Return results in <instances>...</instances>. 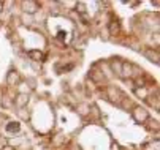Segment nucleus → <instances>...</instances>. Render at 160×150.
I'll return each mask as SVG.
<instances>
[{
	"mask_svg": "<svg viewBox=\"0 0 160 150\" xmlns=\"http://www.w3.org/2000/svg\"><path fill=\"white\" fill-rule=\"evenodd\" d=\"M7 133H18L21 130V123L19 122H10L7 126H5Z\"/></svg>",
	"mask_w": 160,
	"mask_h": 150,
	"instance_id": "obj_2",
	"label": "nucleus"
},
{
	"mask_svg": "<svg viewBox=\"0 0 160 150\" xmlns=\"http://www.w3.org/2000/svg\"><path fill=\"white\" fill-rule=\"evenodd\" d=\"M29 57L33 59V60H41L43 59V54L40 51H29Z\"/></svg>",
	"mask_w": 160,
	"mask_h": 150,
	"instance_id": "obj_5",
	"label": "nucleus"
},
{
	"mask_svg": "<svg viewBox=\"0 0 160 150\" xmlns=\"http://www.w3.org/2000/svg\"><path fill=\"white\" fill-rule=\"evenodd\" d=\"M135 92H136V95H138V96H146V95H148L144 89H143V90H140V89H136Z\"/></svg>",
	"mask_w": 160,
	"mask_h": 150,
	"instance_id": "obj_7",
	"label": "nucleus"
},
{
	"mask_svg": "<svg viewBox=\"0 0 160 150\" xmlns=\"http://www.w3.org/2000/svg\"><path fill=\"white\" fill-rule=\"evenodd\" d=\"M27 101H29V96H27L26 93H21V95L16 98V104L19 106V108H22L24 104H27Z\"/></svg>",
	"mask_w": 160,
	"mask_h": 150,
	"instance_id": "obj_3",
	"label": "nucleus"
},
{
	"mask_svg": "<svg viewBox=\"0 0 160 150\" xmlns=\"http://www.w3.org/2000/svg\"><path fill=\"white\" fill-rule=\"evenodd\" d=\"M133 117L138 120V122H143V120L148 119V112H146V109H143V108H135Z\"/></svg>",
	"mask_w": 160,
	"mask_h": 150,
	"instance_id": "obj_1",
	"label": "nucleus"
},
{
	"mask_svg": "<svg viewBox=\"0 0 160 150\" xmlns=\"http://www.w3.org/2000/svg\"><path fill=\"white\" fill-rule=\"evenodd\" d=\"M3 150H14L13 147H3Z\"/></svg>",
	"mask_w": 160,
	"mask_h": 150,
	"instance_id": "obj_8",
	"label": "nucleus"
},
{
	"mask_svg": "<svg viewBox=\"0 0 160 150\" xmlns=\"http://www.w3.org/2000/svg\"><path fill=\"white\" fill-rule=\"evenodd\" d=\"M13 81H14V82H18V81H19V74H18L16 71H11V73L8 74V82H10V84H13Z\"/></svg>",
	"mask_w": 160,
	"mask_h": 150,
	"instance_id": "obj_6",
	"label": "nucleus"
},
{
	"mask_svg": "<svg viewBox=\"0 0 160 150\" xmlns=\"http://www.w3.org/2000/svg\"><path fill=\"white\" fill-rule=\"evenodd\" d=\"M2 10H3V3L0 2V13H2Z\"/></svg>",
	"mask_w": 160,
	"mask_h": 150,
	"instance_id": "obj_9",
	"label": "nucleus"
},
{
	"mask_svg": "<svg viewBox=\"0 0 160 150\" xmlns=\"http://www.w3.org/2000/svg\"><path fill=\"white\" fill-rule=\"evenodd\" d=\"M38 10V5L35 2H29V3H24V11H29V13H35Z\"/></svg>",
	"mask_w": 160,
	"mask_h": 150,
	"instance_id": "obj_4",
	"label": "nucleus"
}]
</instances>
